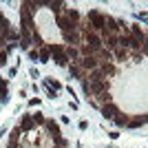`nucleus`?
Wrapping results in <instances>:
<instances>
[{"label": "nucleus", "mask_w": 148, "mask_h": 148, "mask_svg": "<svg viewBox=\"0 0 148 148\" xmlns=\"http://www.w3.org/2000/svg\"><path fill=\"white\" fill-rule=\"evenodd\" d=\"M128 115H124L122 111L117 113V115H115V119H113V122H115V126H119V128H124V126H128Z\"/></svg>", "instance_id": "22"}, {"label": "nucleus", "mask_w": 148, "mask_h": 148, "mask_svg": "<svg viewBox=\"0 0 148 148\" xmlns=\"http://www.w3.org/2000/svg\"><path fill=\"white\" fill-rule=\"evenodd\" d=\"M80 128H82V130L88 128V122H86V119H82V122H80Z\"/></svg>", "instance_id": "36"}, {"label": "nucleus", "mask_w": 148, "mask_h": 148, "mask_svg": "<svg viewBox=\"0 0 148 148\" xmlns=\"http://www.w3.org/2000/svg\"><path fill=\"white\" fill-rule=\"evenodd\" d=\"M31 119H33V124H36V126H44V122H47L44 113H40V111L33 113V115H31Z\"/></svg>", "instance_id": "26"}, {"label": "nucleus", "mask_w": 148, "mask_h": 148, "mask_svg": "<svg viewBox=\"0 0 148 148\" xmlns=\"http://www.w3.org/2000/svg\"><path fill=\"white\" fill-rule=\"evenodd\" d=\"M5 20H7V18H5V16H2V9H0V25H2Z\"/></svg>", "instance_id": "39"}, {"label": "nucleus", "mask_w": 148, "mask_h": 148, "mask_svg": "<svg viewBox=\"0 0 148 148\" xmlns=\"http://www.w3.org/2000/svg\"><path fill=\"white\" fill-rule=\"evenodd\" d=\"M137 20H139V22H146V20H148V16H146L144 11H139V13H137Z\"/></svg>", "instance_id": "33"}, {"label": "nucleus", "mask_w": 148, "mask_h": 148, "mask_svg": "<svg viewBox=\"0 0 148 148\" xmlns=\"http://www.w3.org/2000/svg\"><path fill=\"white\" fill-rule=\"evenodd\" d=\"M20 29L25 31H36V20H33V13H29L25 7H20Z\"/></svg>", "instance_id": "4"}, {"label": "nucleus", "mask_w": 148, "mask_h": 148, "mask_svg": "<svg viewBox=\"0 0 148 148\" xmlns=\"http://www.w3.org/2000/svg\"><path fill=\"white\" fill-rule=\"evenodd\" d=\"M47 95H49L51 99H56V97H58V93H56V91H51V88H47Z\"/></svg>", "instance_id": "35"}, {"label": "nucleus", "mask_w": 148, "mask_h": 148, "mask_svg": "<svg viewBox=\"0 0 148 148\" xmlns=\"http://www.w3.org/2000/svg\"><path fill=\"white\" fill-rule=\"evenodd\" d=\"M95 58H97V62H113V53H111V51H106L104 47L95 53Z\"/></svg>", "instance_id": "20"}, {"label": "nucleus", "mask_w": 148, "mask_h": 148, "mask_svg": "<svg viewBox=\"0 0 148 148\" xmlns=\"http://www.w3.org/2000/svg\"><path fill=\"white\" fill-rule=\"evenodd\" d=\"M99 111H102V117H104V119H115V115L119 113V108H117V106H115V104L111 102V104L99 106Z\"/></svg>", "instance_id": "10"}, {"label": "nucleus", "mask_w": 148, "mask_h": 148, "mask_svg": "<svg viewBox=\"0 0 148 148\" xmlns=\"http://www.w3.org/2000/svg\"><path fill=\"white\" fill-rule=\"evenodd\" d=\"M144 124H148V115H137V117L128 119V128H139Z\"/></svg>", "instance_id": "15"}, {"label": "nucleus", "mask_w": 148, "mask_h": 148, "mask_svg": "<svg viewBox=\"0 0 148 148\" xmlns=\"http://www.w3.org/2000/svg\"><path fill=\"white\" fill-rule=\"evenodd\" d=\"M86 18H88V25H91L93 33H102V29H104V25H106V16L104 13H99L97 9H88Z\"/></svg>", "instance_id": "3"}, {"label": "nucleus", "mask_w": 148, "mask_h": 148, "mask_svg": "<svg viewBox=\"0 0 148 148\" xmlns=\"http://www.w3.org/2000/svg\"><path fill=\"white\" fill-rule=\"evenodd\" d=\"M77 64H80V69L84 71V73H91L93 69H97V66H99V62H97V58H95V56H86V58H82Z\"/></svg>", "instance_id": "5"}, {"label": "nucleus", "mask_w": 148, "mask_h": 148, "mask_svg": "<svg viewBox=\"0 0 148 148\" xmlns=\"http://www.w3.org/2000/svg\"><path fill=\"white\" fill-rule=\"evenodd\" d=\"M7 99H9V97H7V88H0V102L5 104Z\"/></svg>", "instance_id": "31"}, {"label": "nucleus", "mask_w": 148, "mask_h": 148, "mask_svg": "<svg viewBox=\"0 0 148 148\" xmlns=\"http://www.w3.org/2000/svg\"><path fill=\"white\" fill-rule=\"evenodd\" d=\"M29 58L31 60H38V51H29Z\"/></svg>", "instance_id": "37"}, {"label": "nucleus", "mask_w": 148, "mask_h": 148, "mask_svg": "<svg viewBox=\"0 0 148 148\" xmlns=\"http://www.w3.org/2000/svg\"><path fill=\"white\" fill-rule=\"evenodd\" d=\"M99 71L104 73V77H113V75H117V64L115 62H99Z\"/></svg>", "instance_id": "11"}, {"label": "nucleus", "mask_w": 148, "mask_h": 148, "mask_svg": "<svg viewBox=\"0 0 148 148\" xmlns=\"http://www.w3.org/2000/svg\"><path fill=\"white\" fill-rule=\"evenodd\" d=\"M66 56H69V62H73V64H77V62L82 60L80 49H77V47H66Z\"/></svg>", "instance_id": "16"}, {"label": "nucleus", "mask_w": 148, "mask_h": 148, "mask_svg": "<svg viewBox=\"0 0 148 148\" xmlns=\"http://www.w3.org/2000/svg\"><path fill=\"white\" fill-rule=\"evenodd\" d=\"M64 16H66L73 25H80V22H82V13L77 11V9H66V11H64Z\"/></svg>", "instance_id": "17"}, {"label": "nucleus", "mask_w": 148, "mask_h": 148, "mask_svg": "<svg viewBox=\"0 0 148 148\" xmlns=\"http://www.w3.org/2000/svg\"><path fill=\"white\" fill-rule=\"evenodd\" d=\"M102 44H104V49L106 51H115V49H119V36H104L102 38Z\"/></svg>", "instance_id": "9"}, {"label": "nucleus", "mask_w": 148, "mask_h": 148, "mask_svg": "<svg viewBox=\"0 0 148 148\" xmlns=\"http://www.w3.org/2000/svg\"><path fill=\"white\" fill-rule=\"evenodd\" d=\"M56 25L60 27L62 33H66V31H77V25H73L64 13H62V16H56Z\"/></svg>", "instance_id": "6"}, {"label": "nucleus", "mask_w": 148, "mask_h": 148, "mask_svg": "<svg viewBox=\"0 0 148 148\" xmlns=\"http://www.w3.org/2000/svg\"><path fill=\"white\" fill-rule=\"evenodd\" d=\"M44 128H47V135H49L51 139L62 137V130H60V126L56 124V119H47V122H44Z\"/></svg>", "instance_id": "8"}, {"label": "nucleus", "mask_w": 148, "mask_h": 148, "mask_svg": "<svg viewBox=\"0 0 148 148\" xmlns=\"http://www.w3.org/2000/svg\"><path fill=\"white\" fill-rule=\"evenodd\" d=\"M62 38H64V42H66L69 47H77V49H80V44H82L80 31H66V33H62Z\"/></svg>", "instance_id": "7"}, {"label": "nucleus", "mask_w": 148, "mask_h": 148, "mask_svg": "<svg viewBox=\"0 0 148 148\" xmlns=\"http://www.w3.org/2000/svg\"><path fill=\"white\" fill-rule=\"evenodd\" d=\"M49 47V51H51V60L56 62L58 66H69L71 62H69V56H66V47L64 44H47Z\"/></svg>", "instance_id": "2"}, {"label": "nucleus", "mask_w": 148, "mask_h": 148, "mask_svg": "<svg viewBox=\"0 0 148 148\" xmlns=\"http://www.w3.org/2000/svg\"><path fill=\"white\" fill-rule=\"evenodd\" d=\"M5 64H7V53L0 51V66H5Z\"/></svg>", "instance_id": "32"}, {"label": "nucleus", "mask_w": 148, "mask_h": 148, "mask_svg": "<svg viewBox=\"0 0 148 148\" xmlns=\"http://www.w3.org/2000/svg\"><path fill=\"white\" fill-rule=\"evenodd\" d=\"M38 104H40V97H31L29 99V106H38Z\"/></svg>", "instance_id": "34"}, {"label": "nucleus", "mask_w": 148, "mask_h": 148, "mask_svg": "<svg viewBox=\"0 0 148 148\" xmlns=\"http://www.w3.org/2000/svg\"><path fill=\"white\" fill-rule=\"evenodd\" d=\"M44 86L58 93V91H60V88H62V84H60V82H58V80H53V77H47V80H44Z\"/></svg>", "instance_id": "24"}, {"label": "nucleus", "mask_w": 148, "mask_h": 148, "mask_svg": "<svg viewBox=\"0 0 148 148\" xmlns=\"http://www.w3.org/2000/svg\"><path fill=\"white\" fill-rule=\"evenodd\" d=\"M95 102H97L99 106H104V104H111V102H113V99H111V91H106V93H99Z\"/></svg>", "instance_id": "25"}, {"label": "nucleus", "mask_w": 148, "mask_h": 148, "mask_svg": "<svg viewBox=\"0 0 148 148\" xmlns=\"http://www.w3.org/2000/svg\"><path fill=\"white\" fill-rule=\"evenodd\" d=\"M69 73H71V77H75V80H80V82L86 80V73L80 69V64H69Z\"/></svg>", "instance_id": "14"}, {"label": "nucleus", "mask_w": 148, "mask_h": 148, "mask_svg": "<svg viewBox=\"0 0 148 148\" xmlns=\"http://www.w3.org/2000/svg\"><path fill=\"white\" fill-rule=\"evenodd\" d=\"M142 53H144V56H148V33H146V38L142 40Z\"/></svg>", "instance_id": "29"}, {"label": "nucleus", "mask_w": 148, "mask_h": 148, "mask_svg": "<svg viewBox=\"0 0 148 148\" xmlns=\"http://www.w3.org/2000/svg\"><path fill=\"white\" fill-rule=\"evenodd\" d=\"M29 75H31V77H38V69L33 66V69H31V71H29Z\"/></svg>", "instance_id": "38"}, {"label": "nucleus", "mask_w": 148, "mask_h": 148, "mask_svg": "<svg viewBox=\"0 0 148 148\" xmlns=\"http://www.w3.org/2000/svg\"><path fill=\"white\" fill-rule=\"evenodd\" d=\"M128 58H130V53H128L126 49H122V47L113 51V62H115V64H122V62H128Z\"/></svg>", "instance_id": "13"}, {"label": "nucleus", "mask_w": 148, "mask_h": 148, "mask_svg": "<svg viewBox=\"0 0 148 148\" xmlns=\"http://www.w3.org/2000/svg\"><path fill=\"white\" fill-rule=\"evenodd\" d=\"M86 80L88 82H102V80H106V77H104V73H102L99 66H97V69H93L91 73H86Z\"/></svg>", "instance_id": "19"}, {"label": "nucleus", "mask_w": 148, "mask_h": 148, "mask_svg": "<svg viewBox=\"0 0 148 148\" xmlns=\"http://www.w3.org/2000/svg\"><path fill=\"white\" fill-rule=\"evenodd\" d=\"M49 9L56 13V16H62V13L66 11V5H64V2H49Z\"/></svg>", "instance_id": "21"}, {"label": "nucleus", "mask_w": 148, "mask_h": 148, "mask_svg": "<svg viewBox=\"0 0 148 148\" xmlns=\"http://www.w3.org/2000/svg\"><path fill=\"white\" fill-rule=\"evenodd\" d=\"M7 148H20V139H9V146Z\"/></svg>", "instance_id": "30"}, {"label": "nucleus", "mask_w": 148, "mask_h": 148, "mask_svg": "<svg viewBox=\"0 0 148 148\" xmlns=\"http://www.w3.org/2000/svg\"><path fill=\"white\" fill-rule=\"evenodd\" d=\"M130 36H135L137 40H144V38H146V33H144V27L139 25V22L130 25Z\"/></svg>", "instance_id": "18"}, {"label": "nucleus", "mask_w": 148, "mask_h": 148, "mask_svg": "<svg viewBox=\"0 0 148 148\" xmlns=\"http://www.w3.org/2000/svg\"><path fill=\"white\" fill-rule=\"evenodd\" d=\"M20 130L22 133H31V130L36 128V124H33V119H31V115H20Z\"/></svg>", "instance_id": "12"}, {"label": "nucleus", "mask_w": 148, "mask_h": 148, "mask_svg": "<svg viewBox=\"0 0 148 148\" xmlns=\"http://www.w3.org/2000/svg\"><path fill=\"white\" fill-rule=\"evenodd\" d=\"M38 60H40V62H49V60H51V51H49V47H47V44L38 51Z\"/></svg>", "instance_id": "23"}, {"label": "nucleus", "mask_w": 148, "mask_h": 148, "mask_svg": "<svg viewBox=\"0 0 148 148\" xmlns=\"http://www.w3.org/2000/svg\"><path fill=\"white\" fill-rule=\"evenodd\" d=\"M20 135H22V130H20V126H16V128L11 130V137H9V139H20Z\"/></svg>", "instance_id": "28"}, {"label": "nucleus", "mask_w": 148, "mask_h": 148, "mask_svg": "<svg viewBox=\"0 0 148 148\" xmlns=\"http://www.w3.org/2000/svg\"><path fill=\"white\" fill-rule=\"evenodd\" d=\"M82 91H84L86 99H93V97H97L99 93L111 91V82H108V80H102V82H88V80H84V82H82Z\"/></svg>", "instance_id": "1"}, {"label": "nucleus", "mask_w": 148, "mask_h": 148, "mask_svg": "<svg viewBox=\"0 0 148 148\" xmlns=\"http://www.w3.org/2000/svg\"><path fill=\"white\" fill-rule=\"evenodd\" d=\"M53 146H58V148H66L69 142L64 139V137H56V139H53Z\"/></svg>", "instance_id": "27"}]
</instances>
